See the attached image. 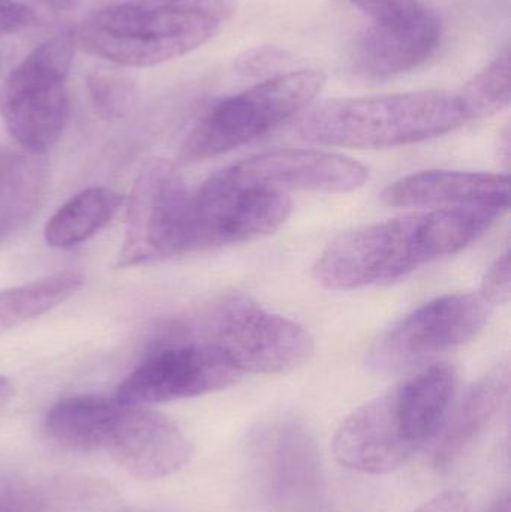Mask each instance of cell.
Listing matches in <instances>:
<instances>
[{
  "mask_svg": "<svg viewBox=\"0 0 511 512\" xmlns=\"http://www.w3.org/2000/svg\"><path fill=\"white\" fill-rule=\"evenodd\" d=\"M122 204V195L113 189H84L51 216L45 225V242L51 248H75L107 227Z\"/></svg>",
  "mask_w": 511,
  "mask_h": 512,
  "instance_id": "cell-21",
  "label": "cell"
},
{
  "mask_svg": "<svg viewBox=\"0 0 511 512\" xmlns=\"http://www.w3.org/2000/svg\"><path fill=\"white\" fill-rule=\"evenodd\" d=\"M189 204L191 192L179 170L164 159L147 162L129 195L117 267H140L185 254Z\"/></svg>",
  "mask_w": 511,
  "mask_h": 512,
  "instance_id": "cell-10",
  "label": "cell"
},
{
  "mask_svg": "<svg viewBox=\"0 0 511 512\" xmlns=\"http://www.w3.org/2000/svg\"><path fill=\"white\" fill-rule=\"evenodd\" d=\"M326 83L315 69L282 72L222 99L194 126L180 158L204 161L245 146L284 125L312 104Z\"/></svg>",
  "mask_w": 511,
  "mask_h": 512,
  "instance_id": "cell-4",
  "label": "cell"
},
{
  "mask_svg": "<svg viewBox=\"0 0 511 512\" xmlns=\"http://www.w3.org/2000/svg\"><path fill=\"white\" fill-rule=\"evenodd\" d=\"M510 390L509 364H498L479 379L447 417L435 451V466L447 469L485 432L506 403Z\"/></svg>",
  "mask_w": 511,
  "mask_h": 512,
  "instance_id": "cell-18",
  "label": "cell"
},
{
  "mask_svg": "<svg viewBox=\"0 0 511 512\" xmlns=\"http://www.w3.org/2000/svg\"><path fill=\"white\" fill-rule=\"evenodd\" d=\"M248 469L258 498L273 511L308 510L320 501V451L314 436L296 418H272L251 433Z\"/></svg>",
  "mask_w": 511,
  "mask_h": 512,
  "instance_id": "cell-9",
  "label": "cell"
},
{
  "mask_svg": "<svg viewBox=\"0 0 511 512\" xmlns=\"http://www.w3.org/2000/svg\"><path fill=\"white\" fill-rule=\"evenodd\" d=\"M12 396H14V388H12L11 382L0 376V412L8 406Z\"/></svg>",
  "mask_w": 511,
  "mask_h": 512,
  "instance_id": "cell-33",
  "label": "cell"
},
{
  "mask_svg": "<svg viewBox=\"0 0 511 512\" xmlns=\"http://www.w3.org/2000/svg\"><path fill=\"white\" fill-rule=\"evenodd\" d=\"M482 295L458 292L434 298L384 330L369 348L366 366L398 373L477 337L489 318Z\"/></svg>",
  "mask_w": 511,
  "mask_h": 512,
  "instance_id": "cell-8",
  "label": "cell"
},
{
  "mask_svg": "<svg viewBox=\"0 0 511 512\" xmlns=\"http://www.w3.org/2000/svg\"><path fill=\"white\" fill-rule=\"evenodd\" d=\"M291 213L285 192L237 182L224 170L191 194L186 252L254 242L278 231Z\"/></svg>",
  "mask_w": 511,
  "mask_h": 512,
  "instance_id": "cell-7",
  "label": "cell"
},
{
  "mask_svg": "<svg viewBox=\"0 0 511 512\" xmlns=\"http://www.w3.org/2000/svg\"><path fill=\"white\" fill-rule=\"evenodd\" d=\"M83 282V274L77 271H60L0 292V334L65 303Z\"/></svg>",
  "mask_w": 511,
  "mask_h": 512,
  "instance_id": "cell-22",
  "label": "cell"
},
{
  "mask_svg": "<svg viewBox=\"0 0 511 512\" xmlns=\"http://www.w3.org/2000/svg\"><path fill=\"white\" fill-rule=\"evenodd\" d=\"M44 155L0 147V245L38 212L47 189Z\"/></svg>",
  "mask_w": 511,
  "mask_h": 512,
  "instance_id": "cell-20",
  "label": "cell"
},
{
  "mask_svg": "<svg viewBox=\"0 0 511 512\" xmlns=\"http://www.w3.org/2000/svg\"><path fill=\"white\" fill-rule=\"evenodd\" d=\"M45 8L53 9L56 12H68L80 3V0H33Z\"/></svg>",
  "mask_w": 511,
  "mask_h": 512,
  "instance_id": "cell-32",
  "label": "cell"
},
{
  "mask_svg": "<svg viewBox=\"0 0 511 512\" xmlns=\"http://www.w3.org/2000/svg\"><path fill=\"white\" fill-rule=\"evenodd\" d=\"M458 373L447 363L434 364L393 388L405 438L417 451L437 438L450 414Z\"/></svg>",
  "mask_w": 511,
  "mask_h": 512,
  "instance_id": "cell-17",
  "label": "cell"
},
{
  "mask_svg": "<svg viewBox=\"0 0 511 512\" xmlns=\"http://www.w3.org/2000/svg\"><path fill=\"white\" fill-rule=\"evenodd\" d=\"M464 123L456 95L425 90L323 102L303 114L297 134L320 146L386 149L441 137Z\"/></svg>",
  "mask_w": 511,
  "mask_h": 512,
  "instance_id": "cell-2",
  "label": "cell"
},
{
  "mask_svg": "<svg viewBox=\"0 0 511 512\" xmlns=\"http://www.w3.org/2000/svg\"><path fill=\"white\" fill-rule=\"evenodd\" d=\"M87 90L96 113L105 120H122L137 102L134 81L114 71L96 69L87 75Z\"/></svg>",
  "mask_w": 511,
  "mask_h": 512,
  "instance_id": "cell-24",
  "label": "cell"
},
{
  "mask_svg": "<svg viewBox=\"0 0 511 512\" xmlns=\"http://www.w3.org/2000/svg\"><path fill=\"white\" fill-rule=\"evenodd\" d=\"M482 298L489 306H500L510 300V254L498 256L486 271L482 282Z\"/></svg>",
  "mask_w": 511,
  "mask_h": 512,
  "instance_id": "cell-29",
  "label": "cell"
},
{
  "mask_svg": "<svg viewBox=\"0 0 511 512\" xmlns=\"http://www.w3.org/2000/svg\"><path fill=\"white\" fill-rule=\"evenodd\" d=\"M119 408L116 397L95 394L63 397L45 414V435L66 450L102 451Z\"/></svg>",
  "mask_w": 511,
  "mask_h": 512,
  "instance_id": "cell-19",
  "label": "cell"
},
{
  "mask_svg": "<svg viewBox=\"0 0 511 512\" xmlns=\"http://www.w3.org/2000/svg\"><path fill=\"white\" fill-rule=\"evenodd\" d=\"M291 63V56L284 48L275 45L251 48L237 57L234 66L240 74L248 77H263V75L282 74V69Z\"/></svg>",
  "mask_w": 511,
  "mask_h": 512,
  "instance_id": "cell-26",
  "label": "cell"
},
{
  "mask_svg": "<svg viewBox=\"0 0 511 512\" xmlns=\"http://www.w3.org/2000/svg\"><path fill=\"white\" fill-rule=\"evenodd\" d=\"M242 376L221 349L185 337L162 346L132 370L116 399L125 405H159L224 390Z\"/></svg>",
  "mask_w": 511,
  "mask_h": 512,
  "instance_id": "cell-11",
  "label": "cell"
},
{
  "mask_svg": "<svg viewBox=\"0 0 511 512\" xmlns=\"http://www.w3.org/2000/svg\"><path fill=\"white\" fill-rule=\"evenodd\" d=\"M510 62V48L506 47L456 95L465 122L488 119L509 107Z\"/></svg>",
  "mask_w": 511,
  "mask_h": 512,
  "instance_id": "cell-23",
  "label": "cell"
},
{
  "mask_svg": "<svg viewBox=\"0 0 511 512\" xmlns=\"http://www.w3.org/2000/svg\"><path fill=\"white\" fill-rule=\"evenodd\" d=\"M381 203L395 209L408 207H509L507 174L471 171H420L396 180L381 194Z\"/></svg>",
  "mask_w": 511,
  "mask_h": 512,
  "instance_id": "cell-16",
  "label": "cell"
},
{
  "mask_svg": "<svg viewBox=\"0 0 511 512\" xmlns=\"http://www.w3.org/2000/svg\"><path fill=\"white\" fill-rule=\"evenodd\" d=\"M441 23L432 11L410 23L372 24L356 47L357 74L390 80L425 65L441 45Z\"/></svg>",
  "mask_w": 511,
  "mask_h": 512,
  "instance_id": "cell-15",
  "label": "cell"
},
{
  "mask_svg": "<svg viewBox=\"0 0 511 512\" xmlns=\"http://www.w3.org/2000/svg\"><path fill=\"white\" fill-rule=\"evenodd\" d=\"M135 5L149 8L183 9V11L201 12L216 20H230L236 12V0H131Z\"/></svg>",
  "mask_w": 511,
  "mask_h": 512,
  "instance_id": "cell-27",
  "label": "cell"
},
{
  "mask_svg": "<svg viewBox=\"0 0 511 512\" xmlns=\"http://www.w3.org/2000/svg\"><path fill=\"white\" fill-rule=\"evenodd\" d=\"M374 24L410 23L429 11L420 0H348Z\"/></svg>",
  "mask_w": 511,
  "mask_h": 512,
  "instance_id": "cell-25",
  "label": "cell"
},
{
  "mask_svg": "<svg viewBox=\"0 0 511 512\" xmlns=\"http://www.w3.org/2000/svg\"><path fill=\"white\" fill-rule=\"evenodd\" d=\"M510 496L509 493L501 496L498 501H495L494 504L491 505L488 512H510Z\"/></svg>",
  "mask_w": 511,
  "mask_h": 512,
  "instance_id": "cell-34",
  "label": "cell"
},
{
  "mask_svg": "<svg viewBox=\"0 0 511 512\" xmlns=\"http://www.w3.org/2000/svg\"><path fill=\"white\" fill-rule=\"evenodd\" d=\"M39 24L41 18L30 6L17 0H0V36L15 35Z\"/></svg>",
  "mask_w": 511,
  "mask_h": 512,
  "instance_id": "cell-30",
  "label": "cell"
},
{
  "mask_svg": "<svg viewBox=\"0 0 511 512\" xmlns=\"http://www.w3.org/2000/svg\"><path fill=\"white\" fill-rule=\"evenodd\" d=\"M44 501L29 484L18 480L0 481V512H42Z\"/></svg>",
  "mask_w": 511,
  "mask_h": 512,
  "instance_id": "cell-28",
  "label": "cell"
},
{
  "mask_svg": "<svg viewBox=\"0 0 511 512\" xmlns=\"http://www.w3.org/2000/svg\"><path fill=\"white\" fill-rule=\"evenodd\" d=\"M501 206H458L389 219L336 237L312 274L335 291L395 282L476 242L506 213Z\"/></svg>",
  "mask_w": 511,
  "mask_h": 512,
  "instance_id": "cell-1",
  "label": "cell"
},
{
  "mask_svg": "<svg viewBox=\"0 0 511 512\" xmlns=\"http://www.w3.org/2000/svg\"><path fill=\"white\" fill-rule=\"evenodd\" d=\"M75 47L72 33L48 39L24 57L0 86V117L24 152L45 155L65 131L66 81Z\"/></svg>",
  "mask_w": 511,
  "mask_h": 512,
  "instance_id": "cell-5",
  "label": "cell"
},
{
  "mask_svg": "<svg viewBox=\"0 0 511 512\" xmlns=\"http://www.w3.org/2000/svg\"><path fill=\"white\" fill-rule=\"evenodd\" d=\"M333 453L345 468L375 475L396 471L419 453L405 438L392 390L342 423L333 439Z\"/></svg>",
  "mask_w": 511,
  "mask_h": 512,
  "instance_id": "cell-14",
  "label": "cell"
},
{
  "mask_svg": "<svg viewBox=\"0 0 511 512\" xmlns=\"http://www.w3.org/2000/svg\"><path fill=\"white\" fill-rule=\"evenodd\" d=\"M221 21L183 9L122 3L77 27L75 45L125 68H149L185 56L213 38Z\"/></svg>",
  "mask_w": 511,
  "mask_h": 512,
  "instance_id": "cell-3",
  "label": "cell"
},
{
  "mask_svg": "<svg viewBox=\"0 0 511 512\" xmlns=\"http://www.w3.org/2000/svg\"><path fill=\"white\" fill-rule=\"evenodd\" d=\"M224 171L237 182L279 192L342 194L356 191L368 179V168L360 162L338 153L309 149L258 153Z\"/></svg>",
  "mask_w": 511,
  "mask_h": 512,
  "instance_id": "cell-13",
  "label": "cell"
},
{
  "mask_svg": "<svg viewBox=\"0 0 511 512\" xmlns=\"http://www.w3.org/2000/svg\"><path fill=\"white\" fill-rule=\"evenodd\" d=\"M414 512H473L470 502L459 492H447L426 502Z\"/></svg>",
  "mask_w": 511,
  "mask_h": 512,
  "instance_id": "cell-31",
  "label": "cell"
},
{
  "mask_svg": "<svg viewBox=\"0 0 511 512\" xmlns=\"http://www.w3.org/2000/svg\"><path fill=\"white\" fill-rule=\"evenodd\" d=\"M102 451L132 477L159 480L176 474L189 462L192 445L165 415L149 406L120 402Z\"/></svg>",
  "mask_w": 511,
  "mask_h": 512,
  "instance_id": "cell-12",
  "label": "cell"
},
{
  "mask_svg": "<svg viewBox=\"0 0 511 512\" xmlns=\"http://www.w3.org/2000/svg\"><path fill=\"white\" fill-rule=\"evenodd\" d=\"M197 330L198 336L191 339L221 349L242 375L290 372L314 352V339L302 325L243 294L215 301L201 316Z\"/></svg>",
  "mask_w": 511,
  "mask_h": 512,
  "instance_id": "cell-6",
  "label": "cell"
}]
</instances>
